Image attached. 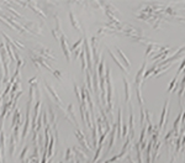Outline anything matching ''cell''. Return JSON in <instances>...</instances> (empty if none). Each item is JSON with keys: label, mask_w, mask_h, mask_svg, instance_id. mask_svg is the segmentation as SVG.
<instances>
[{"label": "cell", "mask_w": 185, "mask_h": 163, "mask_svg": "<svg viewBox=\"0 0 185 163\" xmlns=\"http://www.w3.org/2000/svg\"><path fill=\"white\" fill-rule=\"evenodd\" d=\"M61 45H62V49H63L64 56H66L67 61L69 62V61H70V54H69V49H68V45H67V41H66L64 35H61Z\"/></svg>", "instance_id": "7"}, {"label": "cell", "mask_w": 185, "mask_h": 163, "mask_svg": "<svg viewBox=\"0 0 185 163\" xmlns=\"http://www.w3.org/2000/svg\"><path fill=\"white\" fill-rule=\"evenodd\" d=\"M84 48H85V53H86V59H88V67L89 69H92V61H91V52H90V47H89V42L86 39H84Z\"/></svg>", "instance_id": "3"}, {"label": "cell", "mask_w": 185, "mask_h": 163, "mask_svg": "<svg viewBox=\"0 0 185 163\" xmlns=\"http://www.w3.org/2000/svg\"><path fill=\"white\" fill-rule=\"evenodd\" d=\"M170 163H173V161H172V162H170Z\"/></svg>", "instance_id": "35"}, {"label": "cell", "mask_w": 185, "mask_h": 163, "mask_svg": "<svg viewBox=\"0 0 185 163\" xmlns=\"http://www.w3.org/2000/svg\"><path fill=\"white\" fill-rule=\"evenodd\" d=\"M123 84H125V101H130V98H131V89H130V84L127 82V79H123Z\"/></svg>", "instance_id": "10"}, {"label": "cell", "mask_w": 185, "mask_h": 163, "mask_svg": "<svg viewBox=\"0 0 185 163\" xmlns=\"http://www.w3.org/2000/svg\"><path fill=\"white\" fill-rule=\"evenodd\" d=\"M15 148H16V140L14 136L10 137V147H9V153H10V157L14 156L15 153Z\"/></svg>", "instance_id": "12"}, {"label": "cell", "mask_w": 185, "mask_h": 163, "mask_svg": "<svg viewBox=\"0 0 185 163\" xmlns=\"http://www.w3.org/2000/svg\"><path fill=\"white\" fill-rule=\"evenodd\" d=\"M5 48H6L8 53H9V58H10V61L14 62V61H15V56H14V53H12V51H11V46H10L9 43H6V45H5Z\"/></svg>", "instance_id": "19"}, {"label": "cell", "mask_w": 185, "mask_h": 163, "mask_svg": "<svg viewBox=\"0 0 185 163\" xmlns=\"http://www.w3.org/2000/svg\"><path fill=\"white\" fill-rule=\"evenodd\" d=\"M53 146H54V138L51 137V140H49V146H48V151H47V156H48V157H52V156H53Z\"/></svg>", "instance_id": "15"}, {"label": "cell", "mask_w": 185, "mask_h": 163, "mask_svg": "<svg viewBox=\"0 0 185 163\" xmlns=\"http://www.w3.org/2000/svg\"><path fill=\"white\" fill-rule=\"evenodd\" d=\"M68 111H69V114H70V116H72V120L76 122V115H74V111H73V105L70 104L69 106H68Z\"/></svg>", "instance_id": "24"}, {"label": "cell", "mask_w": 185, "mask_h": 163, "mask_svg": "<svg viewBox=\"0 0 185 163\" xmlns=\"http://www.w3.org/2000/svg\"><path fill=\"white\" fill-rule=\"evenodd\" d=\"M6 10H9V11H10V12H11L12 15H15V16H17V17H22V15H21V14H18L17 11H15V10H12V9L10 8V6H8V8H6Z\"/></svg>", "instance_id": "28"}, {"label": "cell", "mask_w": 185, "mask_h": 163, "mask_svg": "<svg viewBox=\"0 0 185 163\" xmlns=\"http://www.w3.org/2000/svg\"><path fill=\"white\" fill-rule=\"evenodd\" d=\"M2 99H3V98H2V97H0V104H2Z\"/></svg>", "instance_id": "33"}, {"label": "cell", "mask_w": 185, "mask_h": 163, "mask_svg": "<svg viewBox=\"0 0 185 163\" xmlns=\"http://www.w3.org/2000/svg\"><path fill=\"white\" fill-rule=\"evenodd\" d=\"M86 80H88V88L89 89H92V84H91V77H90V73L86 70Z\"/></svg>", "instance_id": "26"}, {"label": "cell", "mask_w": 185, "mask_h": 163, "mask_svg": "<svg viewBox=\"0 0 185 163\" xmlns=\"http://www.w3.org/2000/svg\"><path fill=\"white\" fill-rule=\"evenodd\" d=\"M3 79H4V74L2 72V64H0V80H3Z\"/></svg>", "instance_id": "32"}, {"label": "cell", "mask_w": 185, "mask_h": 163, "mask_svg": "<svg viewBox=\"0 0 185 163\" xmlns=\"http://www.w3.org/2000/svg\"><path fill=\"white\" fill-rule=\"evenodd\" d=\"M61 163H63V162H61Z\"/></svg>", "instance_id": "36"}, {"label": "cell", "mask_w": 185, "mask_h": 163, "mask_svg": "<svg viewBox=\"0 0 185 163\" xmlns=\"http://www.w3.org/2000/svg\"><path fill=\"white\" fill-rule=\"evenodd\" d=\"M27 5H29V6H30V8H31L36 14H39V15L42 17V19H46V17H47V16L42 12V10H40L39 8H36V6H35V3H33V2H27Z\"/></svg>", "instance_id": "11"}, {"label": "cell", "mask_w": 185, "mask_h": 163, "mask_svg": "<svg viewBox=\"0 0 185 163\" xmlns=\"http://www.w3.org/2000/svg\"><path fill=\"white\" fill-rule=\"evenodd\" d=\"M109 54H110V56H111V57H113V59L115 61V63H117V64H119V67H120V68H121L122 70H126V68H125V67L122 66V63H121V62H120V61L117 59V57H116V56H115V54H114L113 52H111L110 49H109ZM126 72H127V70H126Z\"/></svg>", "instance_id": "16"}, {"label": "cell", "mask_w": 185, "mask_h": 163, "mask_svg": "<svg viewBox=\"0 0 185 163\" xmlns=\"http://www.w3.org/2000/svg\"><path fill=\"white\" fill-rule=\"evenodd\" d=\"M0 150H2L3 155H5V135L3 131L0 134Z\"/></svg>", "instance_id": "14"}, {"label": "cell", "mask_w": 185, "mask_h": 163, "mask_svg": "<svg viewBox=\"0 0 185 163\" xmlns=\"http://www.w3.org/2000/svg\"><path fill=\"white\" fill-rule=\"evenodd\" d=\"M5 43L4 42H0V56L3 58V64H4V84H8L9 80V66H8V54L5 52Z\"/></svg>", "instance_id": "1"}, {"label": "cell", "mask_w": 185, "mask_h": 163, "mask_svg": "<svg viewBox=\"0 0 185 163\" xmlns=\"http://www.w3.org/2000/svg\"><path fill=\"white\" fill-rule=\"evenodd\" d=\"M144 134H146V127H142V132H141V138H140V144H141V143H143Z\"/></svg>", "instance_id": "30"}, {"label": "cell", "mask_w": 185, "mask_h": 163, "mask_svg": "<svg viewBox=\"0 0 185 163\" xmlns=\"http://www.w3.org/2000/svg\"><path fill=\"white\" fill-rule=\"evenodd\" d=\"M168 109H169V100H166L165 104H164V107H163L162 115H160V122H159V127H160V130L163 129V126H164V121H165L166 114H168ZM165 122H166V121H165Z\"/></svg>", "instance_id": "4"}, {"label": "cell", "mask_w": 185, "mask_h": 163, "mask_svg": "<svg viewBox=\"0 0 185 163\" xmlns=\"http://www.w3.org/2000/svg\"><path fill=\"white\" fill-rule=\"evenodd\" d=\"M69 17H70V21H72V24H73L74 29H76V30H78V31H80V30H82V29H80V25H79L78 20H76V17H74V14H73L72 11L69 12Z\"/></svg>", "instance_id": "13"}, {"label": "cell", "mask_w": 185, "mask_h": 163, "mask_svg": "<svg viewBox=\"0 0 185 163\" xmlns=\"http://www.w3.org/2000/svg\"><path fill=\"white\" fill-rule=\"evenodd\" d=\"M45 85H46V88H47V89L49 90V93L52 94V97L54 98V100H56V101L58 103V105H59V106H63V103H62L61 98L58 97V94H57V93H56V90H54V89L52 88V85H51V84H49L48 82H45Z\"/></svg>", "instance_id": "5"}, {"label": "cell", "mask_w": 185, "mask_h": 163, "mask_svg": "<svg viewBox=\"0 0 185 163\" xmlns=\"http://www.w3.org/2000/svg\"><path fill=\"white\" fill-rule=\"evenodd\" d=\"M83 42H84V39H80V40H79L77 43H74V45H73V47H72L70 49H72V51H76V49L78 48V46H79V45H82Z\"/></svg>", "instance_id": "27"}, {"label": "cell", "mask_w": 185, "mask_h": 163, "mask_svg": "<svg viewBox=\"0 0 185 163\" xmlns=\"http://www.w3.org/2000/svg\"><path fill=\"white\" fill-rule=\"evenodd\" d=\"M27 152H29V146L26 144V146L24 147V150H22V152H21V155H20V159H21L22 162L26 159V155H27Z\"/></svg>", "instance_id": "22"}, {"label": "cell", "mask_w": 185, "mask_h": 163, "mask_svg": "<svg viewBox=\"0 0 185 163\" xmlns=\"http://www.w3.org/2000/svg\"><path fill=\"white\" fill-rule=\"evenodd\" d=\"M117 52H119V54H120V56H121V58H122V61H123V62L126 63V66H127V67H130V66H131V63H130V61H128V58H127V57L125 56V54L122 53V51H121L120 48H117Z\"/></svg>", "instance_id": "20"}, {"label": "cell", "mask_w": 185, "mask_h": 163, "mask_svg": "<svg viewBox=\"0 0 185 163\" xmlns=\"http://www.w3.org/2000/svg\"><path fill=\"white\" fill-rule=\"evenodd\" d=\"M140 146H141L140 143L136 144V148H137V157H138V163H143V162H142V152H141Z\"/></svg>", "instance_id": "23"}, {"label": "cell", "mask_w": 185, "mask_h": 163, "mask_svg": "<svg viewBox=\"0 0 185 163\" xmlns=\"http://www.w3.org/2000/svg\"><path fill=\"white\" fill-rule=\"evenodd\" d=\"M80 59H82V69L85 72V68H86V57H85V52L84 51L80 52Z\"/></svg>", "instance_id": "17"}, {"label": "cell", "mask_w": 185, "mask_h": 163, "mask_svg": "<svg viewBox=\"0 0 185 163\" xmlns=\"http://www.w3.org/2000/svg\"><path fill=\"white\" fill-rule=\"evenodd\" d=\"M106 82H107V109H109V113L111 114L113 113V85H111V78H110V69H107V73H106Z\"/></svg>", "instance_id": "2"}, {"label": "cell", "mask_w": 185, "mask_h": 163, "mask_svg": "<svg viewBox=\"0 0 185 163\" xmlns=\"http://www.w3.org/2000/svg\"><path fill=\"white\" fill-rule=\"evenodd\" d=\"M15 126H21V115H20V110H18V109H16L14 111V115H12L11 127H15Z\"/></svg>", "instance_id": "6"}, {"label": "cell", "mask_w": 185, "mask_h": 163, "mask_svg": "<svg viewBox=\"0 0 185 163\" xmlns=\"http://www.w3.org/2000/svg\"><path fill=\"white\" fill-rule=\"evenodd\" d=\"M144 68H146V62L142 64V67H141V69L138 72V74H137L136 79H135V84L137 87H141L142 85V79H144Z\"/></svg>", "instance_id": "8"}, {"label": "cell", "mask_w": 185, "mask_h": 163, "mask_svg": "<svg viewBox=\"0 0 185 163\" xmlns=\"http://www.w3.org/2000/svg\"><path fill=\"white\" fill-rule=\"evenodd\" d=\"M72 156H73V148H68L67 150V153H66V161L68 162L72 158Z\"/></svg>", "instance_id": "25"}, {"label": "cell", "mask_w": 185, "mask_h": 163, "mask_svg": "<svg viewBox=\"0 0 185 163\" xmlns=\"http://www.w3.org/2000/svg\"><path fill=\"white\" fill-rule=\"evenodd\" d=\"M76 136H77L78 141L80 142V144H82V146H83L84 148L91 150V148H90V146L88 144V141H85V138H84V135H83V132H82L80 130H77V131H76Z\"/></svg>", "instance_id": "9"}, {"label": "cell", "mask_w": 185, "mask_h": 163, "mask_svg": "<svg viewBox=\"0 0 185 163\" xmlns=\"http://www.w3.org/2000/svg\"><path fill=\"white\" fill-rule=\"evenodd\" d=\"M20 129H21V126H15V127H14V137H15V140L18 142V141H20V137H18V136H20Z\"/></svg>", "instance_id": "18"}, {"label": "cell", "mask_w": 185, "mask_h": 163, "mask_svg": "<svg viewBox=\"0 0 185 163\" xmlns=\"http://www.w3.org/2000/svg\"><path fill=\"white\" fill-rule=\"evenodd\" d=\"M184 68H185V59L181 62V64H180V68H179V70H178V76L181 73V72L184 70Z\"/></svg>", "instance_id": "31"}, {"label": "cell", "mask_w": 185, "mask_h": 163, "mask_svg": "<svg viewBox=\"0 0 185 163\" xmlns=\"http://www.w3.org/2000/svg\"><path fill=\"white\" fill-rule=\"evenodd\" d=\"M115 134H116V130L114 129V130H113V132H111V135H110L111 137H110V143H109V150H110L111 147L114 146V141H115ZM109 150H107V151H109Z\"/></svg>", "instance_id": "21"}, {"label": "cell", "mask_w": 185, "mask_h": 163, "mask_svg": "<svg viewBox=\"0 0 185 163\" xmlns=\"http://www.w3.org/2000/svg\"><path fill=\"white\" fill-rule=\"evenodd\" d=\"M177 83H178V77H175V79L172 80V83H170V85H169V92H172V90L174 89V84H177Z\"/></svg>", "instance_id": "29"}, {"label": "cell", "mask_w": 185, "mask_h": 163, "mask_svg": "<svg viewBox=\"0 0 185 163\" xmlns=\"http://www.w3.org/2000/svg\"><path fill=\"white\" fill-rule=\"evenodd\" d=\"M48 163H52V161H49V162H48Z\"/></svg>", "instance_id": "34"}]
</instances>
